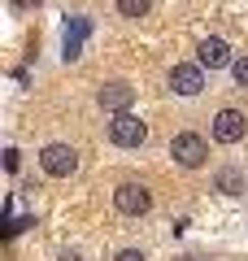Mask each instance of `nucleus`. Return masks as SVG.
I'll list each match as a JSON object with an SVG mask.
<instances>
[{
  "label": "nucleus",
  "mask_w": 248,
  "mask_h": 261,
  "mask_svg": "<svg viewBox=\"0 0 248 261\" xmlns=\"http://www.w3.org/2000/svg\"><path fill=\"white\" fill-rule=\"evenodd\" d=\"M57 261H87V257H83V248H61V257H57Z\"/></svg>",
  "instance_id": "nucleus-14"
},
{
  "label": "nucleus",
  "mask_w": 248,
  "mask_h": 261,
  "mask_svg": "<svg viewBox=\"0 0 248 261\" xmlns=\"http://www.w3.org/2000/svg\"><path fill=\"white\" fill-rule=\"evenodd\" d=\"M231 74H235V83H239V87H248V57H235Z\"/></svg>",
  "instance_id": "nucleus-11"
},
{
  "label": "nucleus",
  "mask_w": 248,
  "mask_h": 261,
  "mask_svg": "<svg viewBox=\"0 0 248 261\" xmlns=\"http://www.w3.org/2000/svg\"><path fill=\"white\" fill-rule=\"evenodd\" d=\"M96 105L109 113H131V105H135V87L127 83V79H113V83H101V92H96Z\"/></svg>",
  "instance_id": "nucleus-7"
},
{
  "label": "nucleus",
  "mask_w": 248,
  "mask_h": 261,
  "mask_svg": "<svg viewBox=\"0 0 248 261\" xmlns=\"http://www.w3.org/2000/svg\"><path fill=\"white\" fill-rule=\"evenodd\" d=\"M165 87H170L175 96H183V100L201 96V92H205V65H201V61H179V65H170Z\"/></svg>",
  "instance_id": "nucleus-4"
},
{
  "label": "nucleus",
  "mask_w": 248,
  "mask_h": 261,
  "mask_svg": "<svg viewBox=\"0 0 248 261\" xmlns=\"http://www.w3.org/2000/svg\"><path fill=\"white\" fill-rule=\"evenodd\" d=\"M113 209H118L122 218H144L148 209H153V192H148V183H139V178L118 183V187H113Z\"/></svg>",
  "instance_id": "nucleus-3"
},
{
  "label": "nucleus",
  "mask_w": 248,
  "mask_h": 261,
  "mask_svg": "<svg viewBox=\"0 0 248 261\" xmlns=\"http://www.w3.org/2000/svg\"><path fill=\"white\" fill-rule=\"evenodd\" d=\"M22 166V157H18V148H5V170H9V174H13V170H18Z\"/></svg>",
  "instance_id": "nucleus-13"
},
{
  "label": "nucleus",
  "mask_w": 248,
  "mask_h": 261,
  "mask_svg": "<svg viewBox=\"0 0 248 261\" xmlns=\"http://www.w3.org/2000/svg\"><path fill=\"white\" fill-rule=\"evenodd\" d=\"M179 261H205V257H196V252H187V257H179Z\"/></svg>",
  "instance_id": "nucleus-16"
},
{
  "label": "nucleus",
  "mask_w": 248,
  "mask_h": 261,
  "mask_svg": "<svg viewBox=\"0 0 248 261\" xmlns=\"http://www.w3.org/2000/svg\"><path fill=\"white\" fill-rule=\"evenodd\" d=\"M13 9H39V0H13Z\"/></svg>",
  "instance_id": "nucleus-15"
},
{
  "label": "nucleus",
  "mask_w": 248,
  "mask_h": 261,
  "mask_svg": "<svg viewBox=\"0 0 248 261\" xmlns=\"http://www.w3.org/2000/svg\"><path fill=\"white\" fill-rule=\"evenodd\" d=\"M113 261H148V252L144 248H118V252H113Z\"/></svg>",
  "instance_id": "nucleus-12"
},
{
  "label": "nucleus",
  "mask_w": 248,
  "mask_h": 261,
  "mask_svg": "<svg viewBox=\"0 0 248 261\" xmlns=\"http://www.w3.org/2000/svg\"><path fill=\"white\" fill-rule=\"evenodd\" d=\"M113 9H118V18H127V22H139V18H148L153 0H113Z\"/></svg>",
  "instance_id": "nucleus-10"
},
{
  "label": "nucleus",
  "mask_w": 248,
  "mask_h": 261,
  "mask_svg": "<svg viewBox=\"0 0 248 261\" xmlns=\"http://www.w3.org/2000/svg\"><path fill=\"white\" fill-rule=\"evenodd\" d=\"M109 140L118 148H139V144H148V122L139 113H113L109 118Z\"/></svg>",
  "instance_id": "nucleus-5"
},
{
  "label": "nucleus",
  "mask_w": 248,
  "mask_h": 261,
  "mask_svg": "<svg viewBox=\"0 0 248 261\" xmlns=\"http://www.w3.org/2000/svg\"><path fill=\"white\" fill-rule=\"evenodd\" d=\"M170 157L183 170H201L205 161H209V140L196 135V130H179L175 140H170Z\"/></svg>",
  "instance_id": "nucleus-2"
},
{
  "label": "nucleus",
  "mask_w": 248,
  "mask_h": 261,
  "mask_svg": "<svg viewBox=\"0 0 248 261\" xmlns=\"http://www.w3.org/2000/svg\"><path fill=\"white\" fill-rule=\"evenodd\" d=\"M196 61H201L205 70H227V65H235V53H231L227 39L209 35V39H201V44H196Z\"/></svg>",
  "instance_id": "nucleus-8"
},
{
  "label": "nucleus",
  "mask_w": 248,
  "mask_h": 261,
  "mask_svg": "<svg viewBox=\"0 0 248 261\" xmlns=\"http://www.w3.org/2000/svg\"><path fill=\"white\" fill-rule=\"evenodd\" d=\"M213 187H218V192H227V196H239V192H244V170L222 166L218 174H213Z\"/></svg>",
  "instance_id": "nucleus-9"
},
{
  "label": "nucleus",
  "mask_w": 248,
  "mask_h": 261,
  "mask_svg": "<svg viewBox=\"0 0 248 261\" xmlns=\"http://www.w3.org/2000/svg\"><path fill=\"white\" fill-rule=\"evenodd\" d=\"M209 135H213L218 144H239V140L248 135V118H244L239 109H231V105H227V109H218V113H213Z\"/></svg>",
  "instance_id": "nucleus-6"
},
{
  "label": "nucleus",
  "mask_w": 248,
  "mask_h": 261,
  "mask_svg": "<svg viewBox=\"0 0 248 261\" xmlns=\"http://www.w3.org/2000/svg\"><path fill=\"white\" fill-rule=\"evenodd\" d=\"M39 170H44L48 178H70V174H79V148L65 144V140L44 144V148H39Z\"/></svg>",
  "instance_id": "nucleus-1"
}]
</instances>
